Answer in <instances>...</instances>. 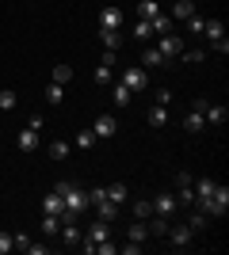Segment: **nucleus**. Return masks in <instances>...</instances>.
<instances>
[{"mask_svg":"<svg viewBox=\"0 0 229 255\" xmlns=\"http://www.w3.org/2000/svg\"><path fill=\"white\" fill-rule=\"evenodd\" d=\"M54 191L61 194V202H65V221H73L76 213L88 210V191H84V187H76V183L61 179V183H54Z\"/></svg>","mask_w":229,"mask_h":255,"instance_id":"nucleus-1","label":"nucleus"},{"mask_svg":"<svg viewBox=\"0 0 229 255\" xmlns=\"http://www.w3.org/2000/svg\"><path fill=\"white\" fill-rule=\"evenodd\" d=\"M195 210H203L207 217H226V213H229V187H226V183H218L214 194H210L203 206H195Z\"/></svg>","mask_w":229,"mask_h":255,"instance_id":"nucleus-2","label":"nucleus"},{"mask_svg":"<svg viewBox=\"0 0 229 255\" xmlns=\"http://www.w3.org/2000/svg\"><path fill=\"white\" fill-rule=\"evenodd\" d=\"M122 19L126 15H122L119 4H107V8L99 11V31H122Z\"/></svg>","mask_w":229,"mask_h":255,"instance_id":"nucleus-3","label":"nucleus"},{"mask_svg":"<svg viewBox=\"0 0 229 255\" xmlns=\"http://www.w3.org/2000/svg\"><path fill=\"white\" fill-rule=\"evenodd\" d=\"M157 50H161L164 61H172V57H180V53H184V38H180L176 31H168V34H161V46H157Z\"/></svg>","mask_w":229,"mask_h":255,"instance_id":"nucleus-4","label":"nucleus"},{"mask_svg":"<svg viewBox=\"0 0 229 255\" xmlns=\"http://www.w3.org/2000/svg\"><path fill=\"white\" fill-rule=\"evenodd\" d=\"M176 202L180 206H195V179H191L187 171L176 179Z\"/></svg>","mask_w":229,"mask_h":255,"instance_id":"nucleus-5","label":"nucleus"},{"mask_svg":"<svg viewBox=\"0 0 229 255\" xmlns=\"http://www.w3.org/2000/svg\"><path fill=\"white\" fill-rule=\"evenodd\" d=\"M122 84L130 88V92H142V88L149 84V73H145L142 65H130V69H126V73H122Z\"/></svg>","mask_w":229,"mask_h":255,"instance_id":"nucleus-6","label":"nucleus"},{"mask_svg":"<svg viewBox=\"0 0 229 255\" xmlns=\"http://www.w3.org/2000/svg\"><path fill=\"white\" fill-rule=\"evenodd\" d=\"M92 133H96V137H115V133H119V122H115V115H99L96 122H92Z\"/></svg>","mask_w":229,"mask_h":255,"instance_id":"nucleus-7","label":"nucleus"},{"mask_svg":"<svg viewBox=\"0 0 229 255\" xmlns=\"http://www.w3.org/2000/svg\"><path fill=\"white\" fill-rule=\"evenodd\" d=\"M195 111H203V118H207V122H214V126H222V122H226V107H222V103H203V99H199Z\"/></svg>","mask_w":229,"mask_h":255,"instance_id":"nucleus-8","label":"nucleus"},{"mask_svg":"<svg viewBox=\"0 0 229 255\" xmlns=\"http://www.w3.org/2000/svg\"><path fill=\"white\" fill-rule=\"evenodd\" d=\"M176 194H157V198H153V213H161V217H172L176 213Z\"/></svg>","mask_w":229,"mask_h":255,"instance_id":"nucleus-9","label":"nucleus"},{"mask_svg":"<svg viewBox=\"0 0 229 255\" xmlns=\"http://www.w3.org/2000/svg\"><path fill=\"white\" fill-rule=\"evenodd\" d=\"M42 213H54V217H61V221H65V202H61V194L57 191H50L42 198Z\"/></svg>","mask_w":229,"mask_h":255,"instance_id":"nucleus-10","label":"nucleus"},{"mask_svg":"<svg viewBox=\"0 0 229 255\" xmlns=\"http://www.w3.org/2000/svg\"><path fill=\"white\" fill-rule=\"evenodd\" d=\"M214 187H218L214 179H195V206H203V202H207L210 194H214Z\"/></svg>","mask_w":229,"mask_h":255,"instance_id":"nucleus-11","label":"nucleus"},{"mask_svg":"<svg viewBox=\"0 0 229 255\" xmlns=\"http://www.w3.org/2000/svg\"><path fill=\"white\" fill-rule=\"evenodd\" d=\"M157 15H161V4H157V0H142V4H138V19L153 23Z\"/></svg>","mask_w":229,"mask_h":255,"instance_id":"nucleus-12","label":"nucleus"},{"mask_svg":"<svg viewBox=\"0 0 229 255\" xmlns=\"http://www.w3.org/2000/svg\"><path fill=\"white\" fill-rule=\"evenodd\" d=\"M84 240H88V244H84V252H88L92 244H99V240H107V221H96L92 229H88V236H84Z\"/></svg>","mask_w":229,"mask_h":255,"instance_id":"nucleus-13","label":"nucleus"},{"mask_svg":"<svg viewBox=\"0 0 229 255\" xmlns=\"http://www.w3.org/2000/svg\"><path fill=\"white\" fill-rule=\"evenodd\" d=\"M96 210H99L96 217H99V221H107V225L115 221V217H119V206L111 202V198H103V202H96Z\"/></svg>","mask_w":229,"mask_h":255,"instance_id":"nucleus-14","label":"nucleus"},{"mask_svg":"<svg viewBox=\"0 0 229 255\" xmlns=\"http://www.w3.org/2000/svg\"><path fill=\"white\" fill-rule=\"evenodd\" d=\"M203 126H207V118H203V111H187V118H184V129H187V133H199Z\"/></svg>","mask_w":229,"mask_h":255,"instance_id":"nucleus-15","label":"nucleus"},{"mask_svg":"<svg viewBox=\"0 0 229 255\" xmlns=\"http://www.w3.org/2000/svg\"><path fill=\"white\" fill-rule=\"evenodd\" d=\"M203 34H207L210 46H214V42H222V38H226V27H222L218 19H210V23H203Z\"/></svg>","mask_w":229,"mask_h":255,"instance_id":"nucleus-16","label":"nucleus"},{"mask_svg":"<svg viewBox=\"0 0 229 255\" xmlns=\"http://www.w3.org/2000/svg\"><path fill=\"white\" fill-rule=\"evenodd\" d=\"M161 65H168V61H164V57H161V50H157V46L142 53V69H161Z\"/></svg>","mask_w":229,"mask_h":255,"instance_id":"nucleus-17","label":"nucleus"},{"mask_svg":"<svg viewBox=\"0 0 229 255\" xmlns=\"http://www.w3.org/2000/svg\"><path fill=\"white\" fill-rule=\"evenodd\" d=\"M19 149L23 152H34V149H38V129H23V133H19Z\"/></svg>","mask_w":229,"mask_h":255,"instance_id":"nucleus-18","label":"nucleus"},{"mask_svg":"<svg viewBox=\"0 0 229 255\" xmlns=\"http://www.w3.org/2000/svg\"><path fill=\"white\" fill-rule=\"evenodd\" d=\"M168 236H172V244H176V248H187V244H191V229H187V225H180V229H168Z\"/></svg>","mask_w":229,"mask_h":255,"instance_id":"nucleus-19","label":"nucleus"},{"mask_svg":"<svg viewBox=\"0 0 229 255\" xmlns=\"http://www.w3.org/2000/svg\"><path fill=\"white\" fill-rule=\"evenodd\" d=\"M130 96H134V92H130V88H126V84H122V80H119V84H115V92H111V99H115V107H130Z\"/></svg>","mask_w":229,"mask_h":255,"instance_id":"nucleus-20","label":"nucleus"},{"mask_svg":"<svg viewBox=\"0 0 229 255\" xmlns=\"http://www.w3.org/2000/svg\"><path fill=\"white\" fill-rule=\"evenodd\" d=\"M191 15H195V4H191V0H176L172 19H191Z\"/></svg>","mask_w":229,"mask_h":255,"instance_id":"nucleus-21","label":"nucleus"},{"mask_svg":"<svg viewBox=\"0 0 229 255\" xmlns=\"http://www.w3.org/2000/svg\"><path fill=\"white\" fill-rule=\"evenodd\" d=\"M107 198L115 206H122V202H126V183H111V187H107Z\"/></svg>","mask_w":229,"mask_h":255,"instance_id":"nucleus-22","label":"nucleus"},{"mask_svg":"<svg viewBox=\"0 0 229 255\" xmlns=\"http://www.w3.org/2000/svg\"><path fill=\"white\" fill-rule=\"evenodd\" d=\"M149 27H153V34H168V31H172V15H164V11H161Z\"/></svg>","mask_w":229,"mask_h":255,"instance_id":"nucleus-23","label":"nucleus"},{"mask_svg":"<svg viewBox=\"0 0 229 255\" xmlns=\"http://www.w3.org/2000/svg\"><path fill=\"white\" fill-rule=\"evenodd\" d=\"M145 236H149V229H145V225H142V221H134V225H130V229H126V240H134V244H142Z\"/></svg>","mask_w":229,"mask_h":255,"instance_id":"nucleus-24","label":"nucleus"},{"mask_svg":"<svg viewBox=\"0 0 229 255\" xmlns=\"http://www.w3.org/2000/svg\"><path fill=\"white\" fill-rule=\"evenodd\" d=\"M61 240H65V244H80L84 236H80V229H76L73 221H65V229H61Z\"/></svg>","mask_w":229,"mask_h":255,"instance_id":"nucleus-25","label":"nucleus"},{"mask_svg":"<svg viewBox=\"0 0 229 255\" xmlns=\"http://www.w3.org/2000/svg\"><path fill=\"white\" fill-rule=\"evenodd\" d=\"M99 38H103L107 50H119V46H122V31H99Z\"/></svg>","mask_w":229,"mask_h":255,"instance_id":"nucleus-26","label":"nucleus"},{"mask_svg":"<svg viewBox=\"0 0 229 255\" xmlns=\"http://www.w3.org/2000/svg\"><path fill=\"white\" fill-rule=\"evenodd\" d=\"M164 122H168V107H153V111H149V126L161 129Z\"/></svg>","mask_w":229,"mask_h":255,"instance_id":"nucleus-27","label":"nucleus"},{"mask_svg":"<svg viewBox=\"0 0 229 255\" xmlns=\"http://www.w3.org/2000/svg\"><path fill=\"white\" fill-rule=\"evenodd\" d=\"M153 236H168V217H161V213H153V225H149Z\"/></svg>","mask_w":229,"mask_h":255,"instance_id":"nucleus-28","label":"nucleus"},{"mask_svg":"<svg viewBox=\"0 0 229 255\" xmlns=\"http://www.w3.org/2000/svg\"><path fill=\"white\" fill-rule=\"evenodd\" d=\"M111 80H115V73H111V65H96V84H99V88H107Z\"/></svg>","mask_w":229,"mask_h":255,"instance_id":"nucleus-29","label":"nucleus"},{"mask_svg":"<svg viewBox=\"0 0 229 255\" xmlns=\"http://www.w3.org/2000/svg\"><path fill=\"white\" fill-rule=\"evenodd\" d=\"M187 229H191V233L207 229V213H203V210H199V213H187Z\"/></svg>","mask_w":229,"mask_h":255,"instance_id":"nucleus-30","label":"nucleus"},{"mask_svg":"<svg viewBox=\"0 0 229 255\" xmlns=\"http://www.w3.org/2000/svg\"><path fill=\"white\" fill-rule=\"evenodd\" d=\"M73 80V69L69 65H54V84H69Z\"/></svg>","mask_w":229,"mask_h":255,"instance_id":"nucleus-31","label":"nucleus"},{"mask_svg":"<svg viewBox=\"0 0 229 255\" xmlns=\"http://www.w3.org/2000/svg\"><path fill=\"white\" fill-rule=\"evenodd\" d=\"M57 229H61V217H54V213H46V217H42V233H46V236H54Z\"/></svg>","mask_w":229,"mask_h":255,"instance_id":"nucleus-32","label":"nucleus"},{"mask_svg":"<svg viewBox=\"0 0 229 255\" xmlns=\"http://www.w3.org/2000/svg\"><path fill=\"white\" fill-rule=\"evenodd\" d=\"M46 99H50V103H61V99H65V84H50V88H46Z\"/></svg>","mask_w":229,"mask_h":255,"instance_id":"nucleus-33","label":"nucleus"},{"mask_svg":"<svg viewBox=\"0 0 229 255\" xmlns=\"http://www.w3.org/2000/svg\"><path fill=\"white\" fill-rule=\"evenodd\" d=\"M92 145H96V133H92V129H80V133H76V149H92Z\"/></svg>","mask_w":229,"mask_h":255,"instance_id":"nucleus-34","label":"nucleus"},{"mask_svg":"<svg viewBox=\"0 0 229 255\" xmlns=\"http://www.w3.org/2000/svg\"><path fill=\"white\" fill-rule=\"evenodd\" d=\"M134 217H138V221H149L153 217V202H134Z\"/></svg>","mask_w":229,"mask_h":255,"instance_id":"nucleus-35","label":"nucleus"},{"mask_svg":"<svg viewBox=\"0 0 229 255\" xmlns=\"http://www.w3.org/2000/svg\"><path fill=\"white\" fill-rule=\"evenodd\" d=\"M149 34H153V27H149L145 19H138V23H134V38H142V42H145Z\"/></svg>","mask_w":229,"mask_h":255,"instance_id":"nucleus-36","label":"nucleus"},{"mask_svg":"<svg viewBox=\"0 0 229 255\" xmlns=\"http://www.w3.org/2000/svg\"><path fill=\"white\" fill-rule=\"evenodd\" d=\"M50 156H54V160H65L69 156V145H65V141H54V145H50Z\"/></svg>","mask_w":229,"mask_h":255,"instance_id":"nucleus-37","label":"nucleus"},{"mask_svg":"<svg viewBox=\"0 0 229 255\" xmlns=\"http://www.w3.org/2000/svg\"><path fill=\"white\" fill-rule=\"evenodd\" d=\"M103 198H107V187H92V191H88V206L103 202Z\"/></svg>","mask_w":229,"mask_h":255,"instance_id":"nucleus-38","label":"nucleus"},{"mask_svg":"<svg viewBox=\"0 0 229 255\" xmlns=\"http://www.w3.org/2000/svg\"><path fill=\"white\" fill-rule=\"evenodd\" d=\"M15 107V92H0V111H11Z\"/></svg>","mask_w":229,"mask_h":255,"instance_id":"nucleus-39","label":"nucleus"},{"mask_svg":"<svg viewBox=\"0 0 229 255\" xmlns=\"http://www.w3.org/2000/svg\"><path fill=\"white\" fill-rule=\"evenodd\" d=\"M180 57H184V61H191V65H195V61H203L207 53H203V50H184V53H180Z\"/></svg>","mask_w":229,"mask_h":255,"instance_id":"nucleus-40","label":"nucleus"},{"mask_svg":"<svg viewBox=\"0 0 229 255\" xmlns=\"http://www.w3.org/2000/svg\"><path fill=\"white\" fill-rule=\"evenodd\" d=\"M11 248H15V240H11V236H8V233H0V255H8V252H11Z\"/></svg>","mask_w":229,"mask_h":255,"instance_id":"nucleus-41","label":"nucleus"},{"mask_svg":"<svg viewBox=\"0 0 229 255\" xmlns=\"http://www.w3.org/2000/svg\"><path fill=\"white\" fill-rule=\"evenodd\" d=\"M203 23H207V19H199V15H191V19H187V31H191V34H203Z\"/></svg>","mask_w":229,"mask_h":255,"instance_id":"nucleus-42","label":"nucleus"},{"mask_svg":"<svg viewBox=\"0 0 229 255\" xmlns=\"http://www.w3.org/2000/svg\"><path fill=\"white\" fill-rule=\"evenodd\" d=\"M11 240H15V248H23V252L31 248V236H27V233H15V236H11Z\"/></svg>","mask_w":229,"mask_h":255,"instance_id":"nucleus-43","label":"nucleus"},{"mask_svg":"<svg viewBox=\"0 0 229 255\" xmlns=\"http://www.w3.org/2000/svg\"><path fill=\"white\" fill-rule=\"evenodd\" d=\"M119 252H122V255H138V252H142V244H134V240H126V244H122Z\"/></svg>","mask_w":229,"mask_h":255,"instance_id":"nucleus-44","label":"nucleus"},{"mask_svg":"<svg viewBox=\"0 0 229 255\" xmlns=\"http://www.w3.org/2000/svg\"><path fill=\"white\" fill-rule=\"evenodd\" d=\"M115 61H119V53H115V50H107L103 57H99V65H111V69H115Z\"/></svg>","mask_w":229,"mask_h":255,"instance_id":"nucleus-45","label":"nucleus"},{"mask_svg":"<svg viewBox=\"0 0 229 255\" xmlns=\"http://www.w3.org/2000/svg\"><path fill=\"white\" fill-rule=\"evenodd\" d=\"M172 103V92H157V107H168Z\"/></svg>","mask_w":229,"mask_h":255,"instance_id":"nucleus-46","label":"nucleus"}]
</instances>
